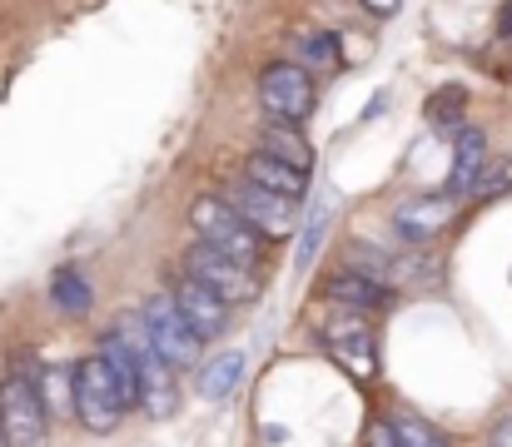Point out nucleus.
<instances>
[{"mask_svg": "<svg viewBox=\"0 0 512 447\" xmlns=\"http://www.w3.org/2000/svg\"><path fill=\"white\" fill-rule=\"evenodd\" d=\"M70 388H75V418H80V428H85V433L110 438V433L125 423L130 398H125V388H120L115 368H110L100 353L75 363V383H70Z\"/></svg>", "mask_w": 512, "mask_h": 447, "instance_id": "1", "label": "nucleus"}, {"mask_svg": "<svg viewBox=\"0 0 512 447\" xmlns=\"http://www.w3.org/2000/svg\"><path fill=\"white\" fill-rule=\"evenodd\" d=\"M189 224L199 229V244H209V249H219V254H229V259H239V264H259V234H254V224L229 204V199H219V194H199L194 204H189Z\"/></svg>", "mask_w": 512, "mask_h": 447, "instance_id": "2", "label": "nucleus"}, {"mask_svg": "<svg viewBox=\"0 0 512 447\" xmlns=\"http://www.w3.org/2000/svg\"><path fill=\"white\" fill-rule=\"evenodd\" d=\"M0 428H5V443L10 447H40L50 433V408H45V393L30 373H10L0 383Z\"/></svg>", "mask_w": 512, "mask_h": 447, "instance_id": "3", "label": "nucleus"}, {"mask_svg": "<svg viewBox=\"0 0 512 447\" xmlns=\"http://www.w3.org/2000/svg\"><path fill=\"white\" fill-rule=\"evenodd\" d=\"M145 338L155 343V353H160L170 368H194L199 353H204V338L189 328V318L179 313L174 294H160L145 303Z\"/></svg>", "mask_w": 512, "mask_h": 447, "instance_id": "4", "label": "nucleus"}, {"mask_svg": "<svg viewBox=\"0 0 512 447\" xmlns=\"http://www.w3.org/2000/svg\"><path fill=\"white\" fill-rule=\"evenodd\" d=\"M184 274H189V279H199L204 289H214L229 308H234V303H254V298H259V279H254V269H249V264H239V259H229V254H219V249H209V244H194V249L184 254Z\"/></svg>", "mask_w": 512, "mask_h": 447, "instance_id": "5", "label": "nucleus"}, {"mask_svg": "<svg viewBox=\"0 0 512 447\" xmlns=\"http://www.w3.org/2000/svg\"><path fill=\"white\" fill-rule=\"evenodd\" d=\"M259 105L279 120V125H299L314 110V80L299 60H279L259 75Z\"/></svg>", "mask_w": 512, "mask_h": 447, "instance_id": "6", "label": "nucleus"}, {"mask_svg": "<svg viewBox=\"0 0 512 447\" xmlns=\"http://www.w3.org/2000/svg\"><path fill=\"white\" fill-rule=\"evenodd\" d=\"M229 204L254 224L259 239H289L294 234V199H284V194H269V189L244 179V184L229 189Z\"/></svg>", "mask_w": 512, "mask_h": 447, "instance_id": "7", "label": "nucleus"}, {"mask_svg": "<svg viewBox=\"0 0 512 447\" xmlns=\"http://www.w3.org/2000/svg\"><path fill=\"white\" fill-rule=\"evenodd\" d=\"M448 224H453V199L448 194H418V199H408V204L393 209V234L403 244H428Z\"/></svg>", "mask_w": 512, "mask_h": 447, "instance_id": "8", "label": "nucleus"}, {"mask_svg": "<svg viewBox=\"0 0 512 447\" xmlns=\"http://www.w3.org/2000/svg\"><path fill=\"white\" fill-rule=\"evenodd\" d=\"M174 303H179V313L189 318V328H194L199 338H219V333L229 328V313H234L214 289H204V284L189 279V274L174 284Z\"/></svg>", "mask_w": 512, "mask_h": 447, "instance_id": "9", "label": "nucleus"}, {"mask_svg": "<svg viewBox=\"0 0 512 447\" xmlns=\"http://www.w3.org/2000/svg\"><path fill=\"white\" fill-rule=\"evenodd\" d=\"M324 343H329V353L339 358V363L353 373V378H358V383H368V378L378 373V348H373V333H368L363 323H353V318L329 323Z\"/></svg>", "mask_w": 512, "mask_h": 447, "instance_id": "10", "label": "nucleus"}, {"mask_svg": "<svg viewBox=\"0 0 512 447\" xmlns=\"http://www.w3.org/2000/svg\"><path fill=\"white\" fill-rule=\"evenodd\" d=\"M135 353H140V378H145V398H140V408H145L150 418H170L174 408H179L174 368L155 353V343H150V338H135Z\"/></svg>", "mask_w": 512, "mask_h": 447, "instance_id": "11", "label": "nucleus"}, {"mask_svg": "<svg viewBox=\"0 0 512 447\" xmlns=\"http://www.w3.org/2000/svg\"><path fill=\"white\" fill-rule=\"evenodd\" d=\"M324 298H334L339 308L348 313H373V308H388L393 303V289L388 284H378V279H368V274H334L329 284H324Z\"/></svg>", "mask_w": 512, "mask_h": 447, "instance_id": "12", "label": "nucleus"}, {"mask_svg": "<svg viewBox=\"0 0 512 447\" xmlns=\"http://www.w3.org/2000/svg\"><path fill=\"white\" fill-rule=\"evenodd\" d=\"M100 358L115 368V378H120V388H125L130 408H140V398H145V378H140V353H135V338H130L125 328L105 333V338H100Z\"/></svg>", "mask_w": 512, "mask_h": 447, "instance_id": "13", "label": "nucleus"}, {"mask_svg": "<svg viewBox=\"0 0 512 447\" xmlns=\"http://www.w3.org/2000/svg\"><path fill=\"white\" fill-rule=\"evenodd\" d=\"M483 174H488V140L478 135V130H458V145H453V194H478V184H483Z\"/></svg>", "mask_w": 512, "mask_h": 447, "instance_id": "14", "label": "nucleus"}, {"mask_svg": "<svg viewBox=\"0 0 512 447\" xmlns=\"http://www.w3.org/2000/svg\"><path fill=\"white\" fill-rule=\"evenodd\" d=\"M244 179L259 184V189H269V194H284V199H294V204L309 194V174H299V169H289V164H279V159H269V154H254V159L244 164Z\"/></svg>", "mask_w": 512, "mask_h": 447, "instance_id": "15", "label": "nucleus"}, {"mask_svg": "<svg viewBox=\"0 0 512 447\" xmlns=\"http://www.w3.org/2000/svg\"><path fill=\"white\" fill-rule=\"evenodd\" d=\"M259 154H269V159H279V164H289V169H299V174H309V169H314V149H309V140H304L294 125H279V120H269V125H264V135H259Z\"/></svg>", "mask_w": 512, "mask_h": 447, "instance_id": "16", "label": "nucleus"}, {"mask_svg": "<svg viewBox=\"0 0 512 447\" xmlns=\"http://www.w3.org/2000/svg\"><path fill=\"white\" fill-rule=\"evenodd\" d=\"M368 447H448V438H438L418 418H383V423H373Z\"/></svg>", "mask_w": 512, "mask_h": 447, "instance_id": "17", "label": "nucleus"}, {"mask_svg": "<svg viewBox=\"0 0 512 447\" xmlns=\"http://www.w3.org/2000/svg\"><path fill=\"white\" fill-rule=\"evenodd\" d=\"M50 303H55L60 313L80 318V313H90V308H95V284H90L75 264H65V269H55V274H50Z\"/></svg>", "mask_w": 512, "mask_h": 447, "instance_id": "18", "label": "nucleus"}, {"mask_svg": "<svg viewBox=\"0 0 512 447\" xmlns=\"http://www.w3.org/2000/svg\"><path fill=\"white\" fill-rule=\"evenodd\" d=\"M239 378H244V358L239 353H219V358H209L204 368H199V398H209V403H219V398H229L234 388H239Z\"/></svg>", "mask_w": 512, "mask_h": 447, "instance_id": "19", "label": "nucleus"}, {"mask_svg": "<svg viewBox=\"0 0 512 447\" xmlns=\"http://www.w3.org/2000/svg\"><path fill=\"white\" fill-rule=\"evenodd\" d=\"M299 65H339V40H334L329 30H324V35H309Z\"/></svg>", "mask_w": 512, "mask_h": 447, "instance_id": "20", "label": "nucleus"}, {"mask_svg": "<svg viewBox=\"0 0 512 447\" xmlns=\"http://www.w3.org/2000/svg\"><path fill=\"white\" fill-rule=\"evenodd\" d=\"M463 100H468L463 85H448V90H438V95L428 100V115H433V120H458V115H463Z\"/></svg>", "mask_w": 512, "mask_h": 447, "instance_id": "21", "label": "nucleus"}, {"mask_svg": "<svg viewBox=\"0 0 512 447\" xmlns=\"http://www.w3.org/2000/svg\"><path fill=\"white\" fill-rule=\"evenodd\" d=\"M503 189H512V159H508V164H493V169L483 174V184H478V199H498Z\"/></svg>", "mask_w": 512, "mask_h": 447, "instance_id": "22", "label": "nucleus"}, {"mask_svg": "<svg viewBox=\"0 0 512 447\" xmlns=\"http://www.w3.org/2000/svg\"><path fill=\"white\" fill-rule=\"evenodd\" d=\"M324 219H329V209H314V219H309V234H304V249H299V264H309V259H314V249H319V229H324Z\"/></svg>", "mask_w": 512, "mask_h": 447, "instance_id": "23", "label": "nucleus"}, {"mask_svg": "<svg viewBox=\"0 0 512 447\" xmlns=\"http://www.w3.org/2000/svg\"><path fill=\"white\" fill-rule=\"evenodd\" d=\"M488 447H512V413L503 418V423H498V428H493V438H488Z\"/></svg>", "mask_w": 512, "mask_h": 447, "instance_id": "24", "label": "nucleus"}, {"mask_svg": "<svg viewBox=\"0 0 512 447\" xmlns=\"http://www.w3.org/2000/svg\"><path fill=\"white\" fill-rule=\"evenodd\" d=\"M363 5H368L373 15H393V10H398V0H363Z\"/></svg>", "mask_w": 512, "mask_h": 447, "instance_id": "25", "label": "nucleus"}, {"mask_svg": "<svg viewBox=\"0 0 512 447\" xmlns=\"http://www.w3.org/2000/svg\"><path fill=\"white\" fill-rule=\"evenodd\" d=\"M498 30H503V35H512V0L503 5V25H498Z\"/></svg>", "mask_w": 512, "mask_h": 447, "instance_id": "26", "label": "nucleus"}, {"mask_svg": "<svg viewBox=\"0 0 512 447\" xmlns=\"http://www.w3.org/2000/svg\"><path fill=\"white\" fill-rule=\"evenodd\" d=\"M0 447H10V443H5V428H0Z\"/></svg>", "mask_w": 512, "mask_h": 447, "instance_id": "27", "label": "nucleus"}]
</instances>
